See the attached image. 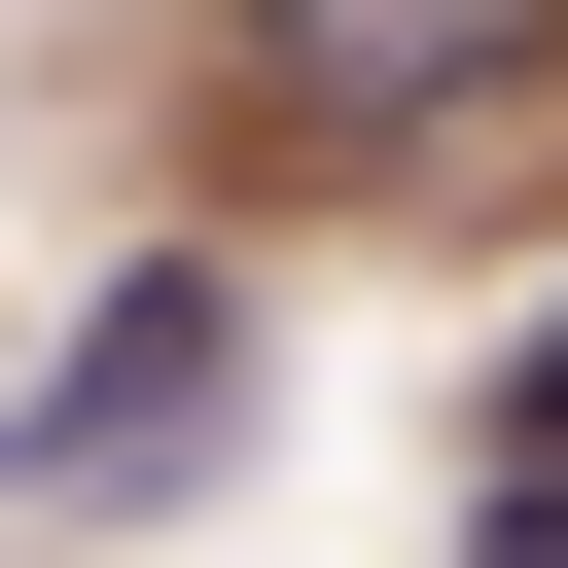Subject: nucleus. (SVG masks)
Masks as SVG:
<instances>
[{"mask_svg": "<svg viewBox=\"0 0 568 568\" xmlns=\"http://www.w3.org/2000/svg\"><path fill=\"white\" fill-rule=\"evenodd\" d=\"M462 568H568V497H497V532H462Z\"/></svg>", "mask_w": 568, "mask_h": 568, "instance_id": "nucleus-4", "label": "nucleus"}, {"mask_svg": "<svg viewBox=\"0 0 568 568\" xmlns=\"http://www.w3.org/2000/svg\"><path fill=\"white\" fill-rule=\"evenodd\" d=\"M497 497H568V320H532V390H497Z\"/></svg>", "mask_w": 568, "mask_h": 568, "instance_id": "nucleus-3", "label": "nucleus"}, {"mask_svg": "<svg viewBox=\"0 0 568 568\" xmlns=\"http://www.w3.org/2000/svg\"><path fill=\"white\" fill-rule=\"evenodd\" d=\"M213 71H248L284 178H462L497 71H532V0H213Z\"/></svg>", "mask_w": 568, "mask_h": 568, "instance_id": "nucleus-1", "label": "nucleus"}, {"mask_svg": "<svg viewBox=\"0 0 568 568\" xmlns=\"http://www.w3.org/2000/svg\"><path fill=\"white\" fill-rule=\"evenodd\" d=\"M213 390H248V284H213V248H142V284H106L71 355H36V426H0V462H36V497H142V462H178Z\"/></svg>", "mask_w": 568, "mask_h": 568, "instance_id": "nucleus-2", "label": "nucleus"}]
</instances>
